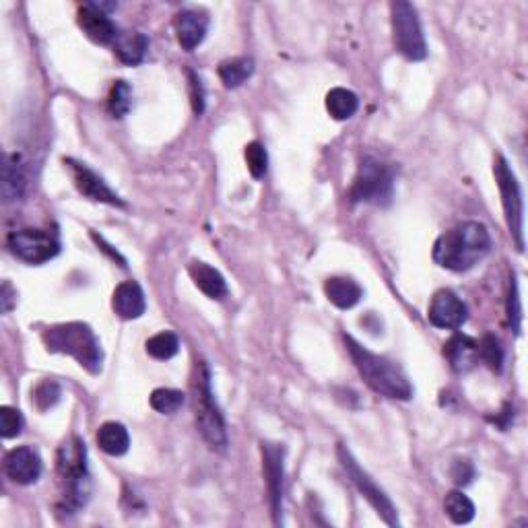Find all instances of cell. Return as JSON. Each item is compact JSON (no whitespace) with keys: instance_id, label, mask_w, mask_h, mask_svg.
Returning a JSON list of instances; mask_svg holds the SVG:
<instances>
[{"instance_id":"obj_18","label":"cell","mask_w":528,"mask_h":528,"mask_svg":"<svg viewBox=\"0 0 528 528\" xmlns=\"http://www.w3.org/2000/svg\"><path fill=\"white\" fill-rule=\"evenodd\" d=\"M112 308L122 321H136L145 314L147 299L136 281H124L116 287L112 296Z\"/></svg>"},{"instance_id":"obj_26","label":"cell","mask_w":528,"mask_h":528,"mask_svg":"<svg viewBox=\"0 0 528 528\" xmlns=\"http://www.w3.org/2000/svg\"><path fill=\"white\" fill-rule=\"evenodd\" d=\"M444 510L454 524H468L475 518V504L462 491H450L446 495Z\"/></svg>"},{"instance_id":"obj_6","label":"cell","mask_w":528,"mask_h":528,"mask_svg":"<svg viewBox=\"0 0 528 528\" xmlns=\"http://www.w3.org/2000/svg\"><path fill=\"white\" fill-rule=\"evenodd\" d=\"M349 197L353 203L386 207L394 197L393 169L380 159L366 158L355 175Z\"/></svg>"},{"instance_id":"obj_29","label":"cell","mask_w":528,"mask_h":528,"mask_svg":"<svg viewBox=\"0 0 528 528\" xmlns=\"http://www.w3.org/2000/svg\"><path fill=\"white\" fill-rule=\"evenodd\" d=\"M479 360L493 371H500L504 366V347H501L500 338L491 332H487L479 341Z\"/></svg>"},{"instance_id":"obj_24","label":"cell","mask_w":528,"mask_h":528,"mask_svg":"<svg viewBox=\"0 0 528 528\" xmlns=\"http://www.w3.org/2000/svg\"><path fill=\"white\" fill-rule=\"evenodd\" d=\"M326 110L335 120H349L360 110V97L345 87H335L326 93Z\"/></svg>"},{"instance_id":"obj_37","label":"cell","mask_w":528,"mask_h":528,"mask_svg":"<svg viewBox=\"0 0 528 528\" xmlns=\"http://www.w3.org/2000/svg\"><path fill=\"white\" fill-rule=\"evenodd\" d=\"M15 304H17V291L12 289L9 281H4L3 289H0V305H3L4 314H9V312L15 308Z\"/></svg>"},{"instance_id":"obj_15","label":"cell","mask_w":528,"mask_h":528,"mask_svg":"<svg viewBox=\"0 0 528 528\" xmlns=\"http://www.w3.org/2000/svg\"><path fill=\"white\" fill-rule=\"evenodd\" d=\"M42 456L31 446L12 448L4 456L6 477L17 485H34L42 477Z\"/></svg>"},{"instance_id":"obj_23","label":"cell","mask_w":528,"mask_h":528,"mask_svg":"<svg viewBox=\"0 0 528 528\" xmlns=\"http://www.w3.org/2000/svg\"><path fill=\"white\" fill-rule=\"evenodd\" d=\"M97 446L110 456H122L130 448V435L128 429L122 423L108 421L97 429Z\"/></svg>"},{"instance_id":"obj_2","label":"cell","mask_w":528,"mask_h":528,"mask_svg":"<svg viewBox=\"0 0 528 528\" xmlns=\"http://www.w3.org/2000/svg\"><path fill=\"white\" fill-rule=\"evenodd\" d=\"M345 347H347L351 360H353L357 371L363 378V382L374 390L376 394L386 396L393 401H410L413 399V386L409 378L394 361L386 357L371 353L370 349L363 347L355 341L353 337H343Z\"/></svg>"},{"instance_id":"obj_11","label":"cell","mask_w":528,"mask_h":528,"mask_svg":"<svg viewBox=\"0 0 528 528\" xmlns=\"http://www.w3.org/2000/svg\"><path fill=\"white\" fill-rule=\"evenodd\" d=\"M260 452H263V471L266 479V489H269V504H271L272 520H275V524H281L285 448L281 444L263 442V444H260Z\"/></svg>"},{"instance_id":"obj_1","label":"cell","mask_w":528,"mask_h":528,"mask_svg":"<svg viewBox=\"0 0 528 528\" xmlns=\"http://www.w3.org/2000/svg\"><path fill=\"white\" fill-rule=\"evenodd\" d=\"M491 252V236L479 221H465L435 240L434 260L442 269L465 272Z\"/></svg>"},{"instance_id":"obj_12","label":"cell","mask_w":528,"mask_h":528,"mask_svg":"<svg viewBox=\"0 0 528 528\" xmlns=\"http://www.w3.org/2000/svg\"><path fill=\"white\" fill-rule=\"evenodd\" d=\"M64 166L69 167L70 178H73L77 191H79L85 199L93 200V203H103L112 207H124V200L110 188L103 178H100L93 169H89L85 163L75 159H64Z\"/></svg>"},{"instance_id":"obj_27","label":"cell","mask_w":528,"mask_h":528,"mask_svg":"<svg viewBox=\"0 0 528 528\" xmlns=\"http://www.w3.org/2000/svg\"><path fill=\"white\" fill-rule=\"evenodd\" d=\"M178 351H180L178 337L169 330L158 332V335L151 337L147 341V353L151 355L153 360L167 361V360H172L174 355H178Z\"/></svg>"},{"instance_id":"obj_22","label":"cell","mask_w":528,"mask_h":528,"mask_svg":"<svg viewBox=\"0 0 528 528\" xmlns=\"http://www.w3.org/2000/svg\"><path fill=\"white\" fill-rule=\"evenodd\" d=\"M25 186H28V175H25L21 159L19 155H6L3 166V197L6 203L21 199Z\"/></svg>"},{"instance_id":"obj_20","label":"cell","mask_w":528,"mask_h":528,"mask_svg":"<svg viewBox=\"0 0 528 528\" xmlns=\"http://www.w3.org/2000/svg\"><path fill=\"white\" fill-rule=\"evenodd\" d=\"M188 272H191L194 285H197L207 297L223 299L227 296L225 279L217 269H213V266L200 263V260H194V263L188 266Z\"/></svg>"},{"instance_id":"obj_32","label":"cell","mask_w":528,"mask_h":528,"mask_svg":"<svg viewBox=\"0 0 528 528\" xmlns=\"http://www.w3.org/2000/svg\"><path fill=\"white\" fill-rule=\"evenodd\" d=\"M246 163H248V169H250L252 178H264L266 169H269V155H266V149L264 145H260V142H250V145L246 147Z\"/></svg>"},{"instance_id":"obj_9","label":"cell","mask_w":528,"mask_h":528,"mask_svg":"<svg viewBox=\"0 0 528 528\" xmlns=\"http://www.w3.org/2000/svg\"><path fill=\"white\" fill-rule=\"evenodd\" d=\"M337 452H338V460H341V465L345 468V473H347L349 481L357 487V491H360L363 498L370 501V506L378 512V516H380L388 526H399L401 524L399 512H396L394 504L390 501L388 495L382 491L380 485H376V481L371 479L360 465H357V460L353 459V454L349 452L347 446L338 444Z\"/></svg>"},{"instance_id":"obj_30","label":"cell","mask_w":528,"mask_h":528,"mask_svg":"<svg viewBox=\"0 0 528 528\" xmlns=\"http://www.w3.org/2000/svg\"><path fill=\"white\" fill-rule=\"evenodd\" d=\"M151 407L161 415H172L184 405V394L175 388H158L149 396Z\"/></svg>"},{"instance_id":"obj_28","label":"cell","mask_w":528,"mask_h":528,"mask_svg":"<svg viewBox=\"0 0 528 528\" xmlns=\"http://www.w3.org/2000/svg\"><path fill=\"white\" fill-rule=\"evenodd\" d=\"M133 108V89L126 81H116L108 95V112L114 118H124Z\"/></svg>"},{"instance_id":"obj_36","label":"cell","mask_w":528,"mask_h":528,"mask_svg":"<svg viewBox=\"0 0 528 528\" xmlns=\"http://www.w3.org/2000/svg\"><path fill=\"white\" fill-rule=\"evenodd\" d=\"M188 77H191V89H192V108L194 112H197L199 116L205 112V89H203V83H200L199 75L197 73H188Z\"/></svg>"},{"instance_id":"obj_5","label":"cell","mask_w":528,"mask_h":528,"mask_svg":"<svg viewBox=\"0 0 528 528\" xmlns=\"http://www.w3.org/2000/svg\"><path fill=\"white\" fill-rule=\"evenodd\" d=\"M191 399L194 409V419L203 440L213 450L223 452L227 448V427L217 401L213 396L211 388V371L203 360L194 361L192 378H191Z\"/></svg>"},{"instance_id":"obj_10","label":"cell","mask_w":528,"mask_h":528,"mask_svg":"<svg viewBox=\"0 0 528 528\" xmlns=\"http://www.w3.org/2000/svg\"><path fill=\"white\" fill-rule=\"evenodd\" d=\"M9 250L19 260L28 264H44L56 258L61 252V242L56 233L45 230H21L9 236Z\"/></svg>"},{"instance_id":"obj_21","label":"cell","mask_w":528,"mask_h":528,"mask_svg":"<svg viewBox=\"0 0 528 528\" xmlns=\"http://www.w3.org/2000/svg\"><path fill=\"white\" fill-rule=\"evenodd\" d=\"M149 52V37L141 31H126L120 34L114 42V54L118 56V61L126 67H136L145 61Z\"/></svg>"},{"instance_id":"obj_33","label":"cell","mask_w":528,"mask_h":528,"mask_svg":"<svg viewBox=\"0 0 528 528\" xmlns=\"http://www.w3.org/2000/svg\"><path fill=\"white\" fill-rule=\"evenodd\" d=\"M25 419L17 409L12 407H0V434L4 440L17 438L23 432Z\"/></svg>"},{"instance_id":"obj_7","label":"cell","mask_w":528,"mask_h":528,"mask_svg":"<svg viewBox=\"0 0 528 528\" xmlns=\"http://www.w3.org/2000/svg\"><path fill=\"white\" fill-rule=\"evenodd\" d=\"M390 19H393V40L396 50L407 61H423L427 56V44L415 6L407 0H396L390 4Z\"/></svg>"},{"instance_id":"obj_8","label":"cell","mask_w":528,"mask_h":528,"mask_svg":"<svg viewBox=\"0 0 528 528\" xmlns=\"http://www.w3.org/2000/svg\"><path fill=\"white\" fill-rule=\"evenodd\" d=\"M493 174L495 180H498L508 230H510L518 250L524 252V203L523 192H520V184L516 175L512 172V167L508 166V161L501 158V155H498V159H495Z\"/></svg>"},{"instance_id":"obj_14","label":"cell","mask_w":528,"mask_h":528,"mask_svg":"<svg viewBox=\"0 0 528 528\" xmlns=\"http://www.w3.org/2000/svg\"><path fill=\"white\" fill-rule=\"evenodd\" d=\"M429 322L442 330H459L468 318V308L454 291L442 289L434 296L427 312Z\"/></svg>"},{"instance_id":"obj_25","label":"cell","mask_w":528,"mask_h":528,"mask_svg":"<svg viewBox=\"0 0 528 528\" xmlns=\"http://www.w3.org/2000/svg\"><path fill=\"white\" fill-rule=\"evenodd\" d=\"M252 73H254V61L246 56L230 58V61H223L219 64V77L227 89H238L240 85H244L248 79H250Z\"/></svg>"},{"instance_id":"obj_17","label":"cell","mask_w":528,"mask_h":528,"mask_svg":"<svg viewBox=\"0 0 528 528\" xmlns=\"http://www.w3.org/2000/svg\"><path fill=\"white\" fill-rule=\"evenodd\" d=\"M444 355L454 371L467 374L479 363V343L473 337L456 332L444 345Z\"/></svg>"},{"instance_id":"obj_16","label":"cell","mask_w":528,"mask_h":528,"mask_svg":"<svg viewBox=\"0 0 528 528\" xmlns=\"http://www.w3.org/2000/svg\"><path fill=\"white\" fill-rule=\"evenodd\" d=\"M174 29L182 48L192 52L205 42L208 31V17L200 11H180L174 19Z\"/></svg>"},{"instance_id":"obj_13","label":"cell","mask_w":528,"mask_h":528,"mask_svg":"<svg viewBox=\"0 0 528 528\" xmlns=\"http://www.w3.org/2000/svg\"><path fill=\"white\" fill-rule=\"evenodd\" d=\"M108 9H114V4L108 6L97 3H85L83 6H79V12H77V23H79L83 34L87 36L91 42L100 45L114 44L116 37L120 36L114 21L106 12Z\"/></svg>"},{"instance_id":"obj_19","label":"cell","mask_w":528,"mask_h":528,"mask_svg":"<svg viewBox=\"0 0 528 528\" xmlns=\"http://www.w3.org/2000/svg\"><path fill=\"white\" fill-rule=\"evenodd\" d=\"M324 293L329 297L332 305H337L338 310H351L360 304L363 297V289L360 283L353 281L349 277H330L324 283Z\"/></svg>"},{"instance_id":"obj_3","label":"cell","mask_w":528,"mask_h":528,"mask_svg":"<svg viewBox=\"0 0 528 528\" xmlns=\"http://www.w3.org/2000/svg\"><path fill=\"white\" fill-rule=\"evenodd\" d=\"M56 468L62 487L58 510L62 514H77L87 504L91 495L87 448L81 438L73 435L58 448Z\"/></svg>"},{"instance_id":"obj_34","label":"cell","mask_w":528,"mask_h":528,"mask_svg":"<svg viewBox=\"0 0 528 528\" xmlns=\"http://www.w3.org/2000/svg\"><path fill=\"white\" fill-rule=\"evenodd\" d=\"M508 321H510L512 330L520 335V322H523V308H520V296H518V283L512 277L510 293H508Z\"/></svg>"},{"instance_id":"obj_4","label":"cell","mask_w":528,"mask_h":528,"mask_svg":"<svg viewBox=\"0 0 528 528\" xmlns=\"http://www.w3.org/2000/svg\"><path fill=\"white\" fill-rule=\"evenodd\" d=\"M42 341L50 353H62L77 360L89 374H100L103 351L93 329L83 322L54 324L42 332Z\"/></svg>"},{"instance_id":"obj_31","label":"cell","mask_w":528,"mask_h":528,"mask_svg":"<svg viewBox=\"0 0 528 528\" xmlns=\"http://www.w3.org/2000/svg\"><path fill=\"white\" fill-rule=\"evenodd\" d=\"M61 396H62V390L56 382L44 380L34 388V393H31V401H34L37 410L45 413V410H50L58 401H61Z\"/></svg>"},{"instance_id":"obj_35","label":"cell","mask_w":528,"mask_h":528,"mask_svg":"<svg viewBox=\"0 0 528 528\" xmlns=\"http://www.w3.org/2000/svg\"><path fill=\"white\" fill-rule=\"evenodd\" d=\"M450 477H452V481L456 485H468L471 481L475 479V467L473 462L468 460H456L452 465V471H450Z\"/></svg>"}]
</instances>
